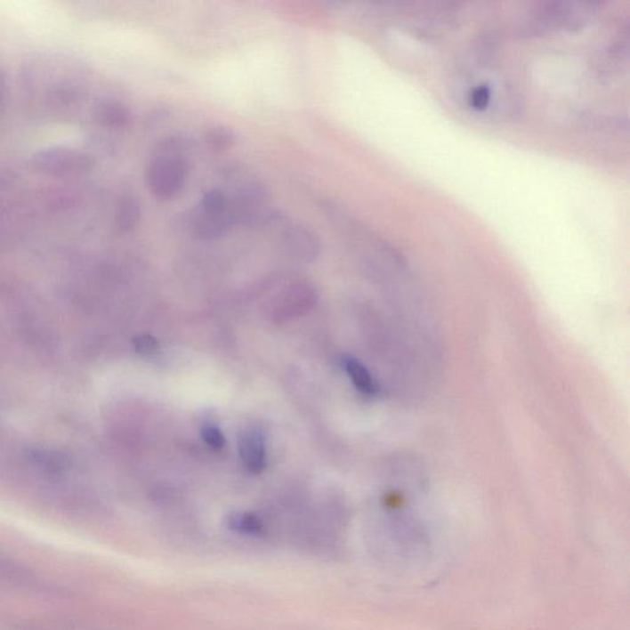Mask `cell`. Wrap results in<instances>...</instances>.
I'll return each instance as SVG.
<instances>
[{
  "label": "cell",
  "instance_id": "cell-1",
  "mask_svg": "<svg viewBox=\"0 0 630 630\" xmlns=\"http://www.w3.org/2000/svg\"><path fill=\"white\" fill-rule=\"evenodd\" d=\"M189 163L178 141L170 140L158 149L147 173L150 192L158 200L169 201L184 188Z\"/></svg>",
  "mask_w": 630,
  "mask_h": 630
},
{
  "label": "cell",
  "instance_id": "cell-2",
  "mask_svg": "<svg viewBox=\"0 0 630 630\" xmlns=\"http://www.w3.org/2000/svg\"><path fill=\"white\" fill-rule=\"evenodd\" d=\"M596 12L594 3H554L537 12L529 20V31L543 34L561 28L584 27Z\"/></svg>",
  "mask_w": 630,
  "mask_h": 630
},
{
  "label": "cell",
  "instance_id": "cell-3",
  "mask_svg": "<svg viewBox=\"0 0 630 630\" xmlns=\"http://www.w3.org/2000/svg\"><path fill=\"white\" fill-rule=\"evenodd\" d=\"M282 239H284L285 246L295 258L311 262L319 254L320 244L317 236L313 234V231L298 226V224L287 226L284 230Z\"/></svg>",
  "mask_w": 630,
  "mask_h": 630
},
{
  "label": "cell",
  "instance_id": "cell-4",
  "mask_svg": "<svg viewBox=\"0 0 630 630\" xmlns=\"http://www.w3.org/2000/svg\"><path fill=\"white\" fill-rule=\"evenodd\" d=\"M239 452L244 464L254 474H260L266 468L265 437L259 430L243 431L239 439Z\"/></svg>",
  "mask_w": 630,
  "mask_h": 630
},
{
  "label": "cell",
  "instance_id": "cell-5",
  "mask_svg": "<svg viewBox=\"0 0 630 630\" xmlns=\"http://www.w3.org/2000/svg\"><path fill=\"white\" fill-rule=\"evenodd\" d=\"M35 160L38 166L47 169L48 172L57 170V172L69 173V170H80L88 168V157L78 152H69V150H47L38 154Z\"/></svg>",
  "mask_w": 630,
  "mask_h": 630
},
{
  "label": "cell",
  "instance_id": "cell-6",
  "mask_svg": "<svg viewBox=\"0 0 630 630\" xmlns=\"http://www.w3.org/2000/svg\"><path fill=\"white\" fill-rule=\"evenodd\" d=\"M343 366L345 368L347 376L351 378L352 384L359 389V392L368 395L377 393L378 385L375 378L372 377L368 369L362 365L358 359L352 356H343Z\"/></svg>",
  "mask_w": 630,
  "mask_h": 630
},
{
  "label": "cell",
  "instance_id": "cell-7",
  "mask_svg": "<svg viewBox=\"0 0 630 630\" xmlns=\"http://www.w3.org/2000/svg\"><path fill=\"white\" fill-rule=\"evenodd\" d=\"M227 525L230 529L240 535L260 537L265 533L262 521L249 513H233L228 517Z\"/></svg>",
  "mask_w": 630,
  "mask_h": 630
},
{
  "label": "cell",
  "instance_id": "cell-8",
  "mask_svg": "<svg viewBox=\"0 0 630 630\" xmlns=\"http://www.w3.org/2000/svg\"><path fill=\"white\" fill-rule=\"evenodd\" d=\"M201 211L211 215L230 214V201L220 190H211L202 198Z\"/></svg>",
  "mask_w": 630,
  "mask_h": 630
},
{
  "label": "cell",
  "instance_id": "cell-9",
  "mask_svg": "<svg viewBox=\"0 0 630 630\" xmlns=\"http://www.w3.org/2000/svg\"><path fill=\"white\" fill-rule=\"evenodd\" d=\"M141 217V208L137 201L127 198L118 206L117 222L122 230H131L137 226Z\"/></svg>",
  "mask_w": 630,
  "mask_h": 630
},
{
  "label": "cell",
  "instance_id": "cell-10",
  "mask_svg": "<svg viewBox=\"0 0 630 630\" xmlns=\"http://www.w3.org/2000/svg\"><path fill=\"white\" fill-rule=\"evenodd\" d=\"M206 141H207L208 147L211 149L215 150V152H222V150L230 149L233 146L234 134L233 132L226 127H214L208 131Z\"/></svg>",
  "mask_w": 630,
  "mask_h": 630
},
{
  "label": "cell",
  "instance_id": "cell-11",
  "mask_svg": "<svg viewBox=\"0 0 630 630\" xmlns=\"http://www.w3.org/2000/svg\"><path fill=\"white\" fill-rule=\"evenodd\" d=\"M201 436L211 448L217 449V451L226 446L223 433H222L220 427L214 425V424H205L201 427Z\"/></svg>",
  "mask_w": 630,
  "mask_h": 630
},
{
  "label": "cell",
  "instance_id": "cell-12",
  "mask_svg": "<svg viewBox=\"0 0 630 630\" xmlns=\"http://www.w3.org/2000/svg\"><path fill=\"white\" fill-rule=\"evenodd\" d=\"M133 343L137 351L143 353V355H150L159 349V343H158L156 337L150 335L138 336Z\"/></svg>",
  "mask_w": 630,
  "mask_h": 630
}]
</instances>
